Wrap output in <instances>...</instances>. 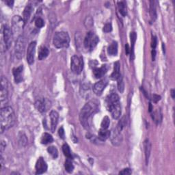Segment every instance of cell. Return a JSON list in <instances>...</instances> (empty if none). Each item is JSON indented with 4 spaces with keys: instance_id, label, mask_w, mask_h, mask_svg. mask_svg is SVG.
Masks as SVG:
<instances>
[{
    "instance_id": "obj_1",
    "label": "cell",
    "mask_w": 175,
    "mask_h": 175,
    "mask_svg": "<svg viewBox=\"0 0 175 175\" xmlns=\"http://www.w3.org/2000/svg\"><path fill=\"white\" fill-rule=\"evenodd\" d=\"M1 133L12 127L15 122V116L13 109L7 106L1 109Z\"/></svg>"
},
{
    "instance_id": "obj_2",
    "label": "cell",
    "mask_w": 175,
    "mask_h": 175,
    "mask_svg": "<svg viewBox=\"0 0 175 175\" xmlns=\"http://www.w3.org/2000/svg\"><path fill=\"white\" fill-rule=\"evenodd\" d=\"M106 105L112 116L114 119H118L121 114V105L118 95L116 93L109 95L106 98Z\"/></svg>"
},
{
    "instance_id": "obj_3",
    "label": "cell",
    "mask_w": 175,
    "mask_h": 175,
    "mask_svg": "<svg viewBox=\"0 0 175 175\" xmlns=\"http://www.w3.org/2000/svg\"><path fill=\"white\" fill-rule=\"evenodd\" d=\"M97 108L94 103H86L81 109L80 114V123L84 128L88 129L89 128V120Z\"/></svg>"
},
{
    "instance_id": "obj_4",
    "label": "cell",
    "mask_w": 175,
    "mask_h": 175,
    "mask_svg": "<svg viewBox=\"0 0 175 175\" xmlns=\"http://www.w3.org/2000/svg\"><path fill=\"white\" fill-rule=\"evenodd\" d=\"M53 43L56 48L68 47L70 43V37L67 32H58L55 34L53 36Z\"/></svg>"
},
{
    "instance_id": "obj_5",
    "label": "cell",
    "mask_w": 175,
    "mask_h": 175,
    "mask_svg": "<svg viewBox=\"0 0 175 175\" xmlns=\"http://www.w3.org/2000/svg\"><path fill=\"white\" fill-rule=\"evenodd\" d=\"M98 41H99V38H98L97 35H96L95 33L92 32H90L87 33L85 39H84V44L86 49L89 51H92L97 46Z\"/></svg>"
},
{
    "instance_id": "obj_6",
    "label": "cell",
    "mask_w": 175,
    "mask_h": 175,
    "mask_svg": "<svg viewBox=\"0 0 175 175\" xmlns=\"http://www.w3.org/2000/svg\"><path fill=\"white\" fill-rule=\"evenodd\" d=\"M25 48V37L23 35L19 36L17 39H16L15 47V56L16 58L19 59V60H21V59L23 57Z\"/></svg>"
},
{
    "instance_id": "obj_7",
    "label": "cell",
    "mask_w": 175,
    "mask_h": 175,
    "mask_svg": "<svg viewBox=\"0 0 175 175\" xmlns=\"http://www.w3.org/2000/svg\"><path fill=\"white\" fill-rule=\"evenodd\" d=\"M84 69L83 59L77 55H73L70 61V69L76 75L80 74Z\"/></svg>"
},
{
    "instance_id": "obj_8",
    "label": "cell",
    "mask_w": 175,
    "mask_h": 175,
    "mask_svg": "<svg viewBox=\"0 0 175 175\" xmlns=\"http://www.w3.org/2000/svg\"><path fill=\"white\" fill-rule=\"evenodd\" d=\"M9 88H8V81L4 77L1 78V92H0V98H1L2 104L6 103L8 100L9 95Z\"/></svg>"
},
{
    "instance_id": "obj_9",
    "label": "cell",
    "mask_w": 175,
    "mask_h": 175,
    "mask_svg": "<svg viewBox=\"0 0 175 175\" xmlns=\"http://www.w3.org/2000/svg\"><path fill=\"white\" fill-rule=\"evenodd\" d=\"M3 38L5 44V49H9L12 42V32L8 25H4L3 27Z\"/></svg>"
},
{
    "instance_id": "obj_10",
    "label": "cell",
    "mask_w": 175,
    "mask_h": 175,
    "mask_svg": "<svg viewBox=\"0 0 175 175\" xmlns=\"http://www.w3.org/2000/svg\"><path fill=\"white\" fill-rule=\"evenodd\" d=\"M35 107L38 111L40 112H45L47 111L48 109L50 108V101L46 99V98H39L36 101Z\"/></svg>"
},
{
    "instance_id": "obj_11",
    "label": "cell",
    "mask_w": 175,
    "mask_h": 175,
    "mask_svg": "<svg viewBox=\"0 0 175 175\" xmlns=\"http://www.w3.org/2000/svg\"><path fill=\"white\" fill-rule=\"evenodd\" d=\"M36 42H31L27 48V62L29 64H32L34 62V56L36 52Z\"/></svg>"
},
{
    "instance_id": "obj_12",
    "label": "cell",
    "mask_w": 175,
    "mask_h": 175,
    "mask_svg": "<svg viewBox=\"0 0 175 175\" xmlns=\"http://www.w3.org/2000/svg\"><path fill=\"white\" fill-rule=\"evenodd\" d=\"M24 20L20 16L16 15L14 16L12 18V27L13 30L15 33L19 32L23 30V26L25 25Z\"/></svg>"
},
{
    "instance_id": "obj_13",
    "label": "cell",
    "mask_w": 175,
    "mask_h": 175,
    "mask_svg": "<svg viewBox=\"0 0 175 175\" xmlns=\"http://www.w3.org/2000/svg\"><path fill=\"white\" fill-rule=\"evenodd\" d=\"M110 138H111L112 145L114 146H119L123 140L121 132L118 131L116 127L113 129V131L110 134Z\"/></svg>"
},
{
    "instance_id": "obj_14",
    "label": "cell",
    "mask_w": 175,
    "mask_h": 175,
    "mask_svg": "<svg viewBox=\"0 0 175 175\" xmlns=\"http://www.w3.org/2000/svg\"><path fill=\"white\" fill-rule=\"evenodd\" d=\"M108 84V81L107 80H102L99 81H98L97 83H96L94 86H93V92H94L96 95L99 96L101 94L105 88H106L107 85Z\"/></svg>"
},
{
    "instance_id": "obj_15",
    "label": "cell",
    "mask_w": 175,
    "mask_h": 175,
    "mask_svg": "<svg viewBox=\"0 0 175 175\" xmlns=\"http://www.w3.org/2000/svg\"><path fill=\"white\" fill-rule=\"evenodd\" d=\"M47 164L43 157H40L36 163V174H41L47 171Z\"/></svg>"
},
{
    "instance_id": "obj_16",
    "label": "cell",
    "mask_w": 175,
    "mask_h": 175,
    "mask_svg": "<svg viewBox=\"0 0 175 175\" xmlns=\"http://www.w3.org/2000/svg\"><path fill=\"white\" fill-rule=\"evenodd\" d=\"M58 118H59V114L58 113L52 110L50 112V119H51V130L52 132H54L55 130L56 126L58 125Z\"/></svg>"
},
{
    "instance_id": "obj_17",
    "label": "cell",
    "mask_w": 175,
    "mask_h": 175,
    "mask_svg": "<svg viewBox=\"0 0 175 175\" xmlns=\"http://www.w3.org/2000/svg\"><path fill=\"white\" fill-rule=\"evenodd\" d=\"M23 65L19 66L17 68H15V69H13V75L14 77H15V81L16 83H19L21 82L23 80L22 77V73H23Z\"/></svg>"
},
{
    "instance_id": "obj_18",
    "label": "cell",
    "mask_w": 175,
    "mask_h": 175,
    "mask_svg": "<svg viewBox=\"0 0 175 175\" xmlns=\"http://www.w3.org/2000/svg\"><path fill=\"white\" fill-rule=\"evenodd\" d=\"M107 70H108V68H107L106 65H103L100 68H96L93 70V74H94L96 78L98 79L105 75L107 73Z\"/></svg>"
},
{
    "instance_id": "obj_19",
    "label": "cell",
    "mask_w": 175,
    "mask_h": 175,
    "mask_svg": "<svg viewBox=\"0 0 175 175\" xmlns=\"http://www.w3.org/2000/svg\"><path fill=\"white\" fill-rule=\"evenodd\" d=\"M144 146H145V159H146V163L148 165L149 157L151 155V144L148 139H146L144 143Z\"/></svg>"
},
{
    "instance_id": "obj_20",
    "label": "cell",
    "mask_w": 175,
    "mask_h": 175,
    "mask_svg": "<svg viewBox=\"0 0 175 175\" xmlns=\"http://www.w3.org/2000/svg\"><path fill=\"white\" fill-rule=\"evenodd\" d=\"M120 76L121 75L120 73V63L119 62H116L114 63V71H113L111 75V78L114 80H117Z\"/></svg>"
},
{
    "instance_id": "obj_21",
    "label": "cell",
    "mask_w": 175,
    "mask_h": 175,
    "mask_svg": "<svg viewBox=\"0 0 175 175\" xmlns=\"http://www.w3.org/2000/svg\"><path fill=\"white\" fill-rule=\"evenodd\" d=\"M149 12H150V16L152 21H155L157 19V10H156V5L154 1L150 2V8H149Z\"/></svg>"
},
{
    "instance_id": "obj_22",
    "label": "cell",
    "mask_w": 175,
    "mask_h": 175,
    "mask_svg": "<svg viewBox=\"0 0 175 175\" xmlns=\"http://www.w3.org/2000/svg\"><path fill=\"white\" fill-rule=\"evenodd\" d=\"M110 134H111V132L108 131V129H104L101 128L99 131H98V137L101 140L104 141L107 139H108L110 137Z\"/></svg>"
},
{
    "instance_id": "obj_23",
    "label": "cell",
    "mask_w": 175,
    "mask_h": 175,
    "mask_svg": "<svg viewBox=\"0 0 175 175\" xmlns=\"http://www.w3.org/2000/svg\"><path fill=\"white\" fill-rule=\"evenodd\" d=\"M108 52L111 55H116L118 53V44L116 41H113L108 48Z\"/></svg>"
},
{
    "instance_id": "obj_24",
    "label": "cell",
    "mask_w": 175,
    "mask_h": 175,
    "mask_svg": "<svg viewBox=\"0 0 175 175\" xmlns=\"http://www.w3.org/2000/svg\"><path fill=\"white\" fill-rule=\"evenodd\" d=\"M32 8L30 5H27L24 9L23 17V19L24 20L25 23H26L28 21V20L30 19L31 14H32Z\"/></svg>"
},
{
    "instance_id": "obj_25",
    "label": "cell",
    "mask_w": 175,
    "mask_h": 175,
    "mask_svg": "<svg viewBox=\"0 0 175 175\" xmlns=\"http://www.w3.org/2000/svg\"><path fill=\"white\" fill-rule=\"evenodd\" d=\"M49 49L45 47H41L39 49L38 52V59L40 60H43L44 59L46 58L48 55H49Z\"/></svg>"
},
{
    "instance_id": "obj_26",
    "label": "cell",
    "mask_w": 175,
    "mask_h": 175,
    "mask_svg": "<svg viewBox=\"0 0 175 175\" xmlns=\"http://www.w3.org/2000/svg\"><path fill=\"white\" fill-rule=\"evenodd\" d=\"M53 141V139L52 135L49 134H47V133H45V134L42 135L41 142L43 144V145H47V144L52 143Z\"/></svg>"
},
{
    "instance_id": "obj_27",
    "label": "cell",
    "mask_w": 175,
    "mask_h": 175,
    "mask_svg": "<svg viewBox=\"0 0 175 175\" xmlns=\"http://www.w3.org/2000/svg\"><path fill=\"white\" fill-rule=\"evenodd\" d=\"M64 168L65 170L69 173H71L74 170V166L73 164V162H71V159H68L65 161V163H64Z\"/></svg>"
},
{
    "instance_id": "obj_28",
    "label": "cell",
    "mask_w": 175,
    "mask_h": 175,
    "mask_svg": "<svg viewBox=\"0 0 175 175\" xmlns=\"http://www.w3.org/2000/svg\"><path fill=\"white\" fill-rule=\"evenodd\" d=\"M62 151L64 153V155L68 158V159H73V156L71 154V151H70V149L69 146L67 145V144H64L62 146Z\"/></svg>"
},
{
    "instance_id": "obj_29",
    "label": "cell",
    "mask_w": 175,
    "mask_h": 175,
    "mask_svg": "<svg viewBox=\"0 0 175 175\" xmlns=\"http://www.w3.org/2000/svg\"><path fill=\"white\" fill-rule=\"evenodd\" d=\"M118 10H119L120 13L123 16H125L127 15V8L126 5L124 2H118Z\"/></svg>"
},
{
    "instance_id": "obj_30",
    "label": "cell",
    "mask_w": 175,
    "mask_h": 175,
    "mask_svg": "<svg viewBox=\"0 0 175 175\" xmlns=\"http://www.w3.org/2000/svg\"><path fill=\"white\" fill-rule=\"evenodd\" d=\"M126 125H127V118H126V116H123L122 118H121V120L119 121V123H118L116 129L118 131L121 132L123 129V128L126 126Z\"/></svg>"
},
{
    "instance_id": "obj_31",
    "label": "cell",
    "mask_w": 175,
    "mask_h": 175,
    "mask_svg": "<svg viewBox=\"0 0 175 175\" xmlns=\"http://www.w3.org/2000/svg\"><path fill=\"white\" fill-rule=\"evenodd\" d=\"M47 151H48V153L52 155L53 158H54V159L58 157V151L55 146H49V147H48Z\"/></svg>"
},
{
    "instance_id": "obj_32",
    "label": "cell",
    "mask_w": 175,
    "mask_h": 175,
    "mask_svg": "<svg viewBox=\"0 0 175 175\" xmlns=\"http://www.w3.org/2000/svg\"><path fill=\"white\" fill-rule=\"evenodd\" d=\"M130 38H131V43L132 45V47L131 49V55L132 56L134 55V45L135 43V41H136V38H137L136 33L134 32H131L130 34Z\"/></svg>"
},
{
    "instance_id": "obj_33",
    "label": "cell",
    "mask_w": 175,
    "mask_h": 175,
    "mask_svg": "<svg viewBox=\"0 0 175 175\" xmlns=\"http://www.w3.org/2000/svg\"><path fill=\"white\" fill-rule=\"evenodd\" d=\"M110 125V120L108 116H105L103 118V119L101 122V129H108L109 126Z\"/></svg>"
},
{
    "instance_id": "obj_34",
    "label": "cell",
    "mask_w": 175,
    "mask_h": 175,
    "mask_svg": "<svg viewBox=\"0 0 175 175\" xmlns=\"http://www.w3.org/2000/svg\"><path fill=\"white\" fill-rule=\"evenodd\" d=\"M19 142L23 146H25V145H27V139L26 135H25L23 133H20V134H19Z\"/></svg>"
},
{
    "instance_id": "obj_35",
    "label": "cell",
    "mask_w": 175,
    "mask_h": 175,
    "mask_svg": "<svg viewBox=\"0 0 175 175\" xmlns=\"http://www.w3.org/2000/svg\"><path fill=\"white\" fill-rule=\"evenodd\" d=\"M117 81H118V89L120 93H123L124 90H125V84H124L122 76H120V77L118 79Z\"/></svg>"
},
{
    "instance_id": "obj_36",
    "label": "cell",
    "mask_w": 175,
    "mask_h": 175,
    "mask_svg": "<svg viewBox=\"0 0 175 175\" xmlns=\"http://www.w3.org/2000/svg\"><path fill=\"white\" fill-rule=\"evenodd\" d=\"M44 25H45V22L43 19L41 17H38L36 19V20L35 21V25L36 27L38 28H41L44 26Z\"/></svg>"
},
{
    "instance_id": "obj_37",
    "label": "cell",
    "mask_w": 175,
    "mask_h": 175,
    "mask_svg": "<svg viewBox=\"0 0 175 175\" xmlns=\"http://www.w3.org/2000/svg\"><path fill=\"white\" fill-rule=\"evenodd\" d=\"M112 30V26L111 23H107L105 25V26L103 27V31L105 33L110 32Z\"/></svg>"
},
{
    "instance_id": "obj_38",
    "label": "cell",
    "mask_w": 175,
    "mask_h": 175,
    "mask_svg": "<svg viewBox=\"0 0 175 175\" xmlns=\"http://www.w3.org/2000/svg\"><path fill=\"white\" fill-rule=\"evenodd\" d=\"M132 173V171L131 169L129 168H125L123 169L122 171H120L119 173V174H123V175H129Z\"/></svg>"
},
{
    "instance_id": "obj_39",
    "label": "cell",
    "mask_w": 175,
    "mask_h": 175,
    "mask_svg": "<svg viewBox=\"0 0 175 175\" xmlns=\"http://www.w3.org/2000/svg\"><path fill=\"white\" fill-rule=\"evenodd\" d=\"M58 134H59V136H60V138H62V139H64L65 135H64V129H63L62 127L59 129Z\"/></svg>"
},
{
    "instance_id": "obj_40",
    "label": "cell",
    "mask_w": 175,
    "mask_h": 175,
    "mask_svg": "<svg viewBox=\"0 0 175 175\" xmlns=\"http://www.w3.org/2000/svg\"><path fill=\"white\" fill-rule=\"evenodd\" d=\"M160 99H161L160 96L157 95H152V101H153L154 103H157Z\"/></svg>"
},
{
    "instance_id": "obj_41",
    "label": "cell",
    "mask_w": 175,
    "mask_h": 175,
    "mask_svg": "<svg viewBox=\"0 0 175 175\" xmlns=\"http://www.w3.org/2000/svg\"><path fill=\"white\" fill-rule=\"evenodd\" d=\"M157 38L155 36H153V38H152V43H151V47L153 49H155V47L157 46Z\"/></svg>"
},
{
    "instance_id": "obj_42",
    "label": "cell",
    "mask_w": 175,
    "mask_h": 175,
    "mask_svg": "<svg viewBox=\"0 0 175 175\" xmlns=\"http://www.w3.org/2000/svg\"><path fill=\"white\" fill-rule=\"evenodd\" d=\"M5 2V4H6L8 5H9L10 7H12V5L14 4V1H11V0H6Z\"/></svg>"
},
{
    "instance_id": "obj_43",
    "label": "cell",
    "mask_w": 175,
    "mask_h": 175,
    "mask_svg": "<svg viewBox=\"0 0 175 175\" xmlns=\"http://www.w3.org/2000/svg\"><path fill=\"white\" fill-rule=\"evenodd\" d=\"M125 52H126V53L127 55L131 52V49H129V47L128 44H126V45H125Z\"/></svg>"
},
{
    "instance_id": "obj_44",
    "label": "cell",
    "mask_w": 175,
    "mask_h": 175,
    "mask_svg": "<svg viewBox=\"0 0 175 175\" xmlns=\"http://www.w3.org/2000/svg\"><path fill=\"white\" fill-rule=\"evenodd\" d=\"M155 54H156V52H155V49H153V51H152V57H153V60H155Z\"/></svg>"
},
{
    "instance_id": "obj_45",
    "label": "cell",
    "mask_w": 175,
    "mask_h": 175,
    "mask_svg": "<svg viewBox=\"0 0 175 175\" xmlns=\"http://www.w3.org/2000/svg\"><path fill=\"white\" fill-rule=\"evenodd\" d=\"M175 92H174V90H173V89H172L171 90V96H172V97H173V98H174V93Z\"/></svg>"
}]
</instances>
